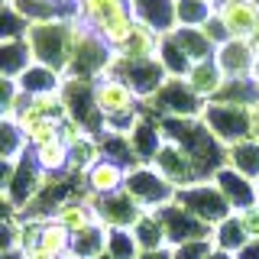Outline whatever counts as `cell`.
Here are the masks:
<instances>
[{
  "label": "cell",
  "instance_id": "6da1fadb",
  "mask_svg": "<svg viewBox=\"0 0 259 259\" xmlns=\"http://www.w3.org/2000/svg\"><path fill=\"white\" fill-rule=\"evenodd\" d=\"M81 36V23L75 16H59V20H42V23H32L26 39L32 49V59L46 68L65 75L71 62V52H75V42Z\"/></svg>",
  "mask_w": 259,
  "mask_h": 259
},
{
  "label": "cell",
  "instance_id": "7a4b0ae2",
  "mask_svg": "<svg viewBox=\"0 0 259 259\" xmlns=\"http://www.w3.org/2000/svg\"><path fill=\"white\" fill-rule=\"evenodd\" d=\"M97 107H101L104 120H107V133H123L130 136V130L140 123L143 110H140V94L117 75H104L97 78Z\"/></svg>",
  "mask_w": 259,
  "mask_h": 259
},
{
  "label": "cell",
  "instance_id": "3957f363",
  "mask_svg": "<svg viewBox=\"0 0 259 259\" xmlns=\"http://www.w3.org/2000/svg\"><path fill=\"white\" fill-rule=\"evenodd\" d=\"M97 81L84 78H65L62 84V104H65V117L75 120L88 136L101 140L107 133V120H104L101 107H97Z\"/></svg>",
  "mask_w": 259,
  "mask_h": 259
},
{
  "label": "cell",
  "instance_id": "277c9868",
  "mask_svg": "<svg viewBox=\"0 0 259 259\" xmlns=\"http://www.w3.org/2000/svg\"><path fill=\"white\" fill-rule=\"evenodd\" d=\"M201 123H204L224 146H237V143L256 136V110L207 101L204 110H201Z\"/></svg>",
  "mask_w": 259,
  "mask_h": 259
},
{
  "label": "cell",
  "instance_id": "5b68a950",
  "mask_svg": "<svg viewBox=\"0 0 259 259\" xmlns=\"http://www.w3.org/2000/svg\"><path fill=\"white\" fill-rule=\"evenodd\" d=\"M113 59V49L104 42L101 36L81 23V36L75 42V52H71V62H68V71L65 78H84V81H97L107 75V65Z\"/></svg>",
  "mask_w": 259,
  "mask_h": 259
},
{
  "label": "cell",
  "instance_id": "8992f818",
  "mask_svg": "<svg viewBox=\"0 0 259 259\" xmlns=\"http://www.w3.org/2000/svg\"><path fill=\"white\" fill-rule=\"evenodd\" d=\"M107 75L123 78L126 84L140 94L143 104H149L152 97L162 91V84L168 81V71H165V65L159 62V55L156 59H140V62H123V59L113 55L110 65H107Z\"/></svg>",
  "mask_w": 259,
  "mask_h": 259
},
{
  "label": "cell",
  "instance_id": "52a82bcc",
  "mask_svg": "<svg viewBox=\"0 0 259 259\" xmlns=\"http://www.w3.org/2000/svg\"><path fill=\"white\" fill-rule=\"evenodd\" d=\"M175 201L185 210H191L198 221H204L207 227H217L221 221H227V217L233 214L230 201L221 194V188H217L214 182H198V185H191V188H182L175 194Z\"/></svg>",
  "mask_w": 259,
  "mask_h": 259
},
{
  "label": "cell",
  "instance_id": "ba28073f",
  "mask_svg": "<svg viewBox=\"0 0 259 259\" xmlns=\"http://www.w3.org/2000/svg\"><path fill=\"white\" fill-rule=\"evenodd\" d=\"M123 188L133 194V198L140 201L146 210H162L165 204H172L175 194H178L175 185L168 182V178H162L152 165H136V168H130Z\"/></svg>",
  "mask_w": 259,
  "mask_h": 259
},
{
  "label": "cell",
  "instance_id": "9c48e42d",
  "mask_svg": "<svg viewBox=\"0 0 259 259\" xmlns=\"http://www.w3.org/2000/svg\"><path fill=\"white\" fill-rule=\"evenodd\" d=\"M88 201L94 204L97 221L107 227V230H133V227L149 214V210H146L126 188L123 191H113V194H101V198L88 194Z\"/></svg>",
  "mask_w": 259,
  "mask_h": 259
},
{
  "label": "cell",
  "instance_id": "30bf717a",
  "mask_svg": "<svg viewBox=\"0 0 259 259\" xmlns=\"http://www.w3.org/2000/svg\"><path fill=\"white\" fill-rule=\"evenodd\" d=\"M152 214H159L168 246H182V243H191V240H214V227L198 221V217H194L191 210H185L178 201L165 204L162 210H152Z\"/></svg>",
  "mask_w": 259,
  "mask_h": 259
},
{
  "label": "cell",
  "instance_id": "8fae6325",
  "mask_svg": "<svg viewBox=\"0 0 259 259\" xmlns=\"http://www.w3.org/2000/svg\"><path fill=\"white\" fill-rule=\"evenodd\" d=\"M152 107H156L162 117H201L204 110V97H201L185 78H168L162 84V91L152 97Z\"/></svg>",
  "mask_w": 259,
  "mask_h": 259
},
{
  "label": "cell",
  "instance_id": "7c38bea8",
  "mask_svg": "<svg viewBox=\"0 0 259 259\" xmlns=\"http://www.w3.org/2000/svg\"><path fill=\"white\" fill-rule=\"evenodd\" d=\"M149 165L156 168L162 178H168L178 191H182V188H191V185H198V182H204L201 172H198V165L191 162V156L178 143H172V140L162 143V149L156 152V159H152Z\"/></svg>",
  "mask_w": 259,
  "mask_h": 259
},
{
  "label": "cell",
  "instance_id": "4fadbf2b",
  "mask_svg": "<svg viewBox=\"0 0 259 259\" xmlns=\"http://www.w3.org/2000/svg\"><path fill=\"white\" fill-rule=\"evenodd\" d=\"M210 182H214L217 188H221V194L230 201L233 214L249 210V207L259 204V182H253V178H246V175H240V172H233L230 165H224L221 172L210 178Z\"/></svg>",
  "mask_w": 259,
  "mask_h": 259
},
{
  "label": "cell",
  "instance_id": "5bb4252c",
  "mask_svg": "<svg viewBox=\"0 0 259 259\" xmlns=\"http://www.w3.org/2000/svg\"><path fill=\"white\" fill-rule=\"evenodd\" d=\"M136 23L156 29L159 36L178 29V0H130Z\"/></svg>",
  "mask_w": 259,
  "mask_h": 259
},
{
  "label": "cell",
  "instance_id": "9a60e30c",
  "mask_svg": "<svg viewBox=\"0 0 259 259\" xmlns=\"http://www.w3.org/2000/svg\"><path fill=\"white\" fill-rule=\"evenodd\" d=\"M217 65H221L224 78H253L256 71V49L249 46V39H230V42H224L217 49Z\"/></svg>",
  "mask_w": 259,
  "mask_h": 259
},
{
  "label": "cell",
  "instance_id": "2e32d148",
  "mask_svg": "<svg viewBox=\"0 0 259 259\" xmlns=\"http://www.w3.org/2000/svg\"><path fill=\"white\" fill-rule=\"evenodd\" d=\"M217 16L233 39H249L259 26V7L253 0H224L217 4Z\"/></svg>",
  "mask_w": 259,
  "mask_h": 259
},
{
  "label": "cell",
  "instance_id": "e0dca14e",
  "mask_svg": "<svg viewBox=\"0 0 259 259\" xmlns=\"http://www.w3.org/2000/svg\"><path fill=\"white\" fill-rule=\"evenodd\" d=\"M126 165H120V162H110L104 159L94 162L91 168H88L84 175V185H88V194H94V198H101V194H113V191H123L126 185Z\"/></svg>",
  "mask_w": 259,
  "mask_h": 259
},
{
  "label": "cell",
  "instance_id": "ac0fdd59",
  "mask_svg": "<svg viewBox=\"0 0 259 259\" xmlns=\"http://www.w3.org/2000/svg\"><path fill=\"white\" fill-rule=\"evenodd\" d=\"M159 46H162V36L156 29L143 26V23H136L133 32L120 42L117 49H113V55L123 62H140V59H156L159 55Z\"/></svg>",
  "mask_w": 259,
  "mask_h": 259
},
{
  "label": "cell",
  "instance_id": "d6986e66",
  "mask_svg": "<svg viewBox=\"0 0 259 259\" xmlns=\"http://www.w3.org/2000/svg\"><path fill=\"white\" fill-rule=\"evenodd\" d=\"M130 143H133L136 159H140L143 165H149V162L156 159V152L162 149V143H165V136H162V123L143 113L140 123L130 130Z\"/></svg>",
  "mask_w": 259,
  "mask_h": 259
},
{
  "label": "cell",
  "instance_id": "ffe728a7",
  "mask_svg": "<svg viewBox=\"0 0 259 259\" xmlns=\"http://www.w3.org/2000/svg\"><path fill=\"white\" fill-rule=\"evenodd\" d=\"M55 221H59L65 230L71 233V237H75V233H81V230H88V227H94V224H101V221H97L94 204L88 201V194H84V198L65 201V204L59 207V214H55Z\"/></svg>",
  "mask_w": 259,
  "mask_h": 259
},
{
  "label": "cell",
  "instance_id": "44dd1931",
  "mask_svg": "<svg viewBox=\"0 0 259 259\" xmlns=\"http://www.w3.org/2000/svg\"><path fill=\"white\" fill-rule=\"evenodd\" d=\"M32 62L36 59H32L29 39H4V42H0V71H4V78L16 81Z\"/></svg>",
  "mask_w": 259,
  "mask_h": 259
},
{
  "label": "cell",
  "instance_id": "7402d4cb",
  "mask_svg": "<svg viewBox=\"0 0 259 259\" xmlns=\"http://www.w3.org/2000/svg\"><path fill=\"white\" fill-rule=\"evenodd\" d=\"M185 81L198 91L204 101H210L217 91H221V84H224V71H221V65H217V59H204V62H194L191 65V71L185 75Z\"/></svg>",
  "mask_w": 259,
  "mask_h": 259
},
{
  "label": "cell",
  "instance_id": "603a6c76",
  "mask_svg": "<svg viewBox=\"0 0 259 259\" xmlns=\"http://www.w3.org/2000/svg\"><path fill=\"white\" fill-rule=\"evenodd\" d=\"M126 7H130V0H78V4H75V20L94 29L97 23L123 13Z\"/></svg>",
  "mask_w": 259,
  "mask_h": 259
},
{
  "label": "cell",
  "instance_id": "cb8c5ba5",
  "mask_svg": "<svg viewBox=\"0 0 259 259\" xmlns=\"http://www.w3.org/2000/svg\"><path fill=\"white\" fill-rule=\"evenodd\" d=\"M227 165L233 168V172L253 178L259 182V140H243L237 146H227Z\"/></svg>",
  "mask_w": 259,
  "mask_h": 259
},
{
  "label": "cell",
  "instance_id": "d4e9b609",
  "mask_svg": "<svg viewBox=\"0 0 259 259\" xmlns=\"http://www.w3.org/2000/svg\"><path fill=\"white\" fill-rule=\"evenodd\" d=\"M16 81H20L23 94H46V91H62L65 75H59V71H52V68H46V65H39V62H32Z\"/></svg>",
  "mask_w": 259,
  "mask_h": 259
},
{
  "label": "cell",
  "instance_id": "484cf974",
  "mask_svg": "<svg viewBox=\"0 0 259 259\" xmlns=\"http://www.w3.org/2000/svg\"><path fill=\"white\" fill-rule=\"evenodd\" d=\"M246 243H249V233H246V227H243L240 214H230L227 221H221V224L214 227V246L224 249V253L237 256Z\"/></svg>",
  "mask_w": 259,
  "mask_h": 259
},
{
  "label": "cell",
  "instance_id": "4316f807",
  "mask_svg": "<svg viewBox=\"0 0 259 259\" xmlns=\"http://www.w3.org/2000/svg\"><path fill=\"white\" fill-rule=\"evenodd\" d=\"M107 227L104 224H94L88 230H81L71 237V259H94L107 249Z\"/></svg>",
  "mask_w": 259,
  "mask_h": 259
},
{
  "label": "cell",
  "instance_id": "83f0119b",
  "mask_svg": "<svg viewBox=\"0 0 259 259\" xmlns=\"http://www.w3.org/2000/svg\"><path fill=\"white\" fill-rule=\"evenodd\" d=\"M29 156L36 159V165L42 168L46 175H62V172H68L71 149H68V146H65L62 140H55V143L39 146V149H29Z\"/></svg>",
  "mask_w": 259,
  "mask_h": 259
},
{
  "label": "cell",
  "instance_id": "f1b7e54d",
  "mask_svg": "<svg viewBox=\"0 0 259 259\" xmlns=\"http://www.w3.org/2000/svg\"><path fill=\"white\" fill-rule=\"evenodd\" d=\"M175 39H178V46L185 49V55H188L191 62H204V59H214V55H217V46L207 39L204 29L178 26V29H175Z\"/></svg>",
  "mask_w": 259,
  "mask_h": 259
},
{
  "label": "cell",
  "instance_id": "f546056e",
  "mask_svg": "<svg viewBox=\"0 0 259 259\" xmlns=\"http://www.w3.org/2000/svg\"><path fill=\"white\" fill-rule=\"evenodd\" d=\"M159 62L165 65V71H168V78H185L191 71V59L185 55V49L178 46V39H175V32H168V36H162V46H159Z\"/></svg>",
  "mask_w": 259,
  "mask_h": 259
},
{
  "label": "cell",
  "instance_id": "4dcf8cb0",
  "mask_svg": "<svg viewBox=\"0 0 259 259\" xmlns=\"http://www.w3.org/2000/svg\"><path fill=\"white\" fill-rule=\"evenodd\" d=\"M39 246L49 249L52 256H59V259H68L71 256V233L65 230V227L55 221H42V233H39Z\"/></svg>",
  "mask_w": 259,
  "mask_h": 259
},
{
  "label": "cell",
  "instance_id": "1f68e13d",
  "mask_svg": "<svg viewBox=\"0 0 259 259\" xmlns=\"http://www.w3.org/2000/svg\"><path fill=\"white\" fill-rule=\"evenodd\" d=\"M133 237L140 240V249L143 253H149V249H162V246H168V240H165V230H162V221H159V214H146L140 224L133 227Z\"/></svg>",
  "mask_w": 259,
  "mask_h": 259
},
{
  "label": "cell",
  "instance_id": "d6a6232c",
  "mask_svg": "<svg viewBox=\"0 0 259 259\" xmlns=\"http://www.w3.org/2000/svg\"><path fill=\"white\" fill-rule=\"evenodd\" d=\"M214 13H217L214 0H178V26L201 29Z\"/></svg>",
  "mask_w": 259,
  "mask_h": 259
},
{
  "label": "cell",
  "instance_id": "836d02e7",
  "mask_svg": "<svg viewBox=\"0 0 259 259\" xmlns=\"http://www.w3.org/2000/svg\"><path fill=\"white\" fill-rule=\"evenodd\" d=\"M107 253L113 259H140V240L133 237V230H110L107 233Z\"/></svg>",
  "mask_w": 259,
  "mask_h": 259
},
{
  "label": "cell",
  "instance_id": "e575fe53",
  "mask_svg": "<svg viewBox=\"0 0 259 259\" xmlns=\"http://www.w3.org/2000/svg\"><path fill=\"white\" fill-rule=\"evenodd\" d=\"M214 249V240H191L182 246H172V259H207Z\"/></svg>",
  "mask_w": 259,
  "mask_h": 259
},
{
  "label": "cell",
  "instance_id": "d590c367",
  "mask_svg": "<svg viewBox=\"0 0 259 259\" xmlns=\"http://www.w3.org/2000/svg\"><path fill=\"white\" fill-rule=\"evenodd\" d=\"M201 29L207 32V39H210V42H214L217 49H221L224 42H230V39H233L230 32H227V26H224V20H221V16H217V13L210 16V20H207V23H204V26H201Z\"/></svg>",
  "mask_w": 259,
  "mask_h": 259
},
{
  "label": "cell",
  "instance_id": "8d00e7d4",
  "mask_svg": "<svg viewBox=\"0 0 259 259\" xmlns=\"http://www.w3.org/2000/svg\"><path fill=\"white\" fill-rule=\"evenodd\" d=\"M240 221H243V227H246L249 240H259V204L249 207V210H240Z\"/></svg>",
  "mask_w": 259,
  "mask_h": 259
},
{
  "label": "cell",
  "instance_id": "74e56055",
  "mask_svg": "<svg viewBox=\"0 0 259 259\" xmlns=\"http://www.w3.org/2000/svg\"><path fill=\"white\" fill-rule=\"evenodd\" d=\"M20 259H59V256H52V253H49V249H42V246H32V249H23Z\"/></svg>",
  "mask_w": 259,
  "mask_h": 259
},
{
  "label": "cell",
  "instance_id": "f35d334b",
  "mask_svg": "<svg viewBox=\"0 0 259 259\" xmlns=\"http://www.w3.org/2000/svg\"><path fill=\"white\" fill-rule=\"evenodd\" d=\"M237 259H259V240H249L246 246L237 253Z\"/></svg>",
  "mask_w": 259,
  "mask_h": 259
},
{
  "label": "cell",
  "instance_id": "ab89813d",
  "mask_svg": "<svg viewBox=\"0 0 259 259\" xmlns=\"http://www.w3.org/2000/svg\"><path fill=\"white\" fill-rule=\"evenodd\" d=\"M140 259H172V246H162V249H149V253H140Z\"/></svg>",
  "mask_w": 259,
  "mask_h": 259
},
{
  "label": "cell",
  "instance_id": "60d3db41",
  "mask_svg": "<svg viewBox=\"0 0 259 259\" xmlns=\"http://www.w3.org/2000/svg\"><path fill=\"white\" fill-rule=\"evenodd\" d=\"M42 4H52V7H65V10H71V13H75V4H78V0H42Z\"/></svg>",
  "mask_w": 259,
  "mask_h": 259
},
{
  "label": "cell",
  "instance_id": "b9f144b4",
  "mask_svg": "<svg viewBox=\"0 0 259 259\" xmlns=\"http://www.w3.org/2000/svg\"><path fill=\"white\" fill-rule=\"evenodd\" d=\"M207 259H237V256H233V253H224V249H214Z\"/></svg>",
  "mask_w": 259,
  "mask_h": 259
},
{
  "label": "cell",
  "instance_id": "7bdbcfd3",
  "mask_svg": "<svg viewBox=\"0 0 259 259\" xmlns=\"http://www.w3.org/2000/svg\"><path fill=\"white\" fill-rule=\"evenodd\" d=\"M249 46H253V49H256V55H259V26H256L253 36H249Z\"/></svg>",
  "mask_w": 259,
  "mask_h": 259
},
{
  "label": "cell",
  "instance_id": "ee69618b",
  "mask_svg": "<svg viewBox=\"0 0 259 259\" xmlns=\"http://www.w3.org/2000/svg\"><path fill=\"white\" fill-rule=\"evenodd\" d=\"M94 259H113V256L107 253V249H104V253H101V256H94Z\"/></svg>",
  "mask_w": 259,
  "mask_h": 259
},
{
  "label": "cell",
  "instance_id": "f6af8a7d",
  "mask_svg": "<svg viewBox=\"0 0 259 259\" xmlns=\"http://www.w3.org/2000/svg\"><path fill=\"white\" fill-rule=\"evenodd\" d=\"M253 81H256V84H259V62H256V71H253Z\"/></svg>",
  "mask_w": 259,
  "mask_h": 259
},
{
  "label": "cell",
  "instance_id": "bcb514c9",
  "mask_svg": "<svg viewBox=\"0 0 259 259\" xmlns=\"http://www.w3.org/2000/svg\"><path fill=\"white\" fill-rule=\"evenodd\" d=\"M256 140H259V107H256Z\"/></svg>",
  "mask_w": 259,
  "mask_h": 259
},
{
  "label": "cell",
  "instance_id": "7dc6e473",
  "mask_svg": "<svg viewBox=\"0 0 259 259\" xmlns=\"http://www.w3.org/2000/svg\"><path fill=\"white\" fill-rule=\"evenodd\" d=\"M253 4H256V7H259V0H253Z\"/></svg>",
  "mask_w": 259,
  "mask_h": 259
},
{
  "label": "cell",
  "instance_id": "c3c4849f",
  "mask_svg": "<svg viewBox=\"0 0 259 259\" xmlns=\"http://www.w3.org/2000/svg\"><path fill=\"white\" fill-rule=\"evenodd\" d=\"M68 259H71V256H68Z\"/></svg>",
  "mask_w": 259,
  "mask_h": 259
}]
</instances>
